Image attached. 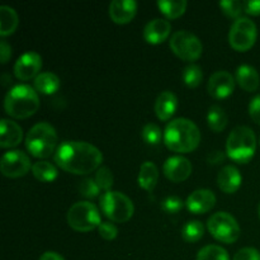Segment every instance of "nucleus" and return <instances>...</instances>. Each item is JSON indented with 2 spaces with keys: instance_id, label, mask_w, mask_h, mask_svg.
Here are the masks:
<instances>
[{
  "instance_id": "obj_1",
  "label": "nucleus",
  "mask_w": 260,
  "mask_h": 260,
  "mask_svg": "<svg viewBox=\"0 0 260 260\" xmlns=\"http://www.w3.org/2000/svg\"><path fill=\"white\" fill-rule=\"evenodd\" d=\"M55 162L65 172L75 175H85L99 169L103 154L98 147L85 141H65L58 145Z\"/></svg>"
},
{
  "instance_id": "obj_2",
  "label": "nucleus",
  "mask_w": 260,
  "mask_h": 260,
  "mask_svg": "<svg viewBox=\"0 0 260 260\" xmlns=\"http://www.w3.org/2000/svg\"><path fill=\"white\" fill-rule=\"evenodd\" d=\"M201 142L200 128L188 118H175L164 131V144L169 150L179 154L194 151Z\"/></svg>"
},
{
  "instance_id": "obj_3",
  "label": "nucleus",
  "mask_w": 260,
  "mask_h": 260,
  "mask_svg": "<svg viewBox=\"0 0 260 260\" xmlns=\"http://www.w3.org/2000/svg\"><path fill=\"white\" fill-rule=\"evenodd\" d=\"M4 108L8 116L15 119H25L33 116L40 108V98L35 88L19 84L8 91L4 99Z\"/></svg>"
},
{
  "instance_id": "obj_4",
  "label": "nucleus",
  "mask_w": 260,
  "mask_h": 260,
  "mask_svg": "<svg viewBox=\"0 0 260 260\" xmlns=\"http://www.w3.org/2000/svg\"><path fill=\"white\" fill-rule=\"evenodd\" d=\"M25 147L32 156L47 159L57 150V132L47 122L36 123L25 136Z\"/></svg>"
},
{
  "instance_id": "obj_5",
  "label": "nucleus",
  "mask_w": 260,
  "mask_h": 260,
  "mask_svg": "<svg viewBox=\"0 0 260 260\" xmlns=\"http://www.w3.org/2000/svg\"><path fill=\"white\" fill-rule=\"evenodd\" d=\"M256 151V137L251 128L238 126L230 132L226 141V154L239 164H248Z\"/></svg>"
},
{
  "instance_id": "obj_6",
  "label": "nucleus",
  "mask_w": 260,
  "mask_h": 260,
  "mask_svg": "<svg viewBox=\"0 0 260 260\" xmlns=\"http://www.w3.org/2000/svg\"><path fill=\"white\" fill-rule=\"evenodd\" d=\"M101 208L112 222H127L134 216L135 206L126 194L117 190H108L101 197Z\"/></svg>"
},
{
  "instance_id": "obj_7",
  "label": "nucleus",
  "mask_w": 260,
  "mask_h": 260,
  "mask_svg": "<svg viewBox=\"0 0 260 260\" xmlns=\"http://www.w3.org/2000/svg\"><path fill=\"white\" fill-rule=\"evenodd\" d=\"M68 223L73 230L79 233H89L98 229L101 225V212L94 203L76 202L70 207L68 212Z\"/></svg>"
},
{
  "instance_id": "obj_8",
  "label": "nucleus",
  "mask_w": 260,
  "mask_h": 260,
  "mask_svg": "<svg viewBox=\"0 0 260 260\" xmlns=\"http://www.w3.org/2000/svg\"><path fill=\"white\" fill-rule=\"evenodd\" d=\"M207 229L216 240L225 244H233L240 238V226L229 212H217L207 221Z\"/></svg>"
},
{
  "instance_id": "obj_9",
  "label": "nucleus",
  "mask_w": 260,
  "mask_h": 260,
  "mask_svg": "<svg viewBox=\"0 0 260 260\" xmlns=\"http://www.w3.org/2000/svg\"><path fill=\"white\" fill-rule=\"evenodd\" d=\"M258 29L256 24L248 17H240L233 23L229 33V42L234 50L245 52L255 45Z\"/></svg>"
},
{
  "instance_id": "obj_10",
  "label": "nucleus",
  "mask_w": 260,
  "mask_h": 260,
  "mask_svg": "<svg viewBox=\"0 0 260 260\" xmlns=\"http://www.w3.org/2000/svg\"><path fill=\"white\" fill-rule=\"evenodd\" d=\"M169 45L178 57L189 62L198 60L203 52V45L200 38L189 30L175 32L170 38Z\"/></svg>"
},
{
  "instance_id": "obj_11",
  "label": "nucleus",
  "mask_w": 260,
  "mask_h": 260,
  "mask_svg": "<svg viewBox=\"0 0 260 260\" xmlns=\"http://www.w3.org/2000/svg\"><path fill=\"white\" fill-rule=\"evenodd\" d=\"M29 169H32L30 159L25 152L20 150H10L5 152L0 161V170L7 178L24 177Z\"/></svg>"
},
{
  "instance_id": "obj_12",
  "label": "nucleus",
  "mask_w": 260,
  "mask_h": 260,
  "mask_svg": "<svg viewBox=\"0 0 260 260\" xmlns=\"http://www.w3.org/2000/svg\"><path fill=\"white\" fill-rule=\"evenodd\" d=\"M42 69V57L35 51L23 53L14 65V74L19 80L27 81L40 75Z\"/></svg>"
},
{
  "instance_id": "obj_13",
  "label": "nucleus",
  "mask_w": 260,
  "mask_h": 260,
  "mask_svg": "<svg viewBox=\"0 0 260 260\" xmlns=\"http://www.w3.org/2000/svg\"><path fill=\"white\" fill-rule=\"evenodd\" d=\"M235 83L236 80L229 71H216L208 80V94L216 99L228 98L233 94L234 89H235Z\"/></svg>"
},
{
  "instance_id": "obj_14",
  "label": "nucleus",
  "mask_w": 260,
  "mask_h": 260,
  "mask_svg": "<svg viewBox=\"0 0 260 260\" xmlns=\"http://www.w3.org/2000/svg\"><path fill=\"white\" fill-rule=\"evenodd\" d=\"M192 162L183 156H172L164 162L162 172L169 180L174 183H180L187 180L192 174Z\"/></svg>"
},
{
  "instance_id": "obj_15",
  "label": "nucleus",
  "mask_w": 260,
  "mask_h": 260,
  "mask_svg": "<svg viewBox=\"0 0 260 260\" xmlns=\"http://www.w3.org/2000/svg\"><path fill=\"white\" fill-rule=\"evenodd\" d=\"M216 205V196L210 189H197L185 201L188 211L194 215H203L212 210Z\"/></svg>"
},
{
  "instance_id": "obj_16",
  "label": "nucleus",
  "mask_w": 260,
  "mask_h": 260,
  "mask_svg": "<svg viewBox=\"0 0 260 260\" xmlns=\"http://www.w3.org/2000/svg\"><path fill=\"white\" fill-rule=\"evenodd\" d=\"M172 32V24L167 19H152L145 25L144 38L150 45H160L168 40Z\"/></svg>"
},
{
  "instance_id": "obj_17",
  "label": "nucleus",
  "mask_w": 260,
  "mask_h": 260,
  "mask_svg": "<svg viewBox=\"0 0 260 260\" xmlns=\"http://www.w3.org/2000/svg\"><path fill=\"white\" fill-rule=\"evenodd\" d=\"M137 13L135 0H114L109 4V17L117 24H127Z\"/></svg>"
},
{
  "instance_id": "obj_18",
  "label": "nucleus",
  "mask_w": 260,
  "mask_h": 260,
  "mask_svg": "<svg viewBox=\"0 0 260 260\" xmlns=\"http://www.w3.org/2000/svg\"><path fill=\"white\" fill-rule=\"evenodd\" d=\"M23 129L17 122L3 118L0 123V146L3 149H12L22 142Z\"/></svg>"
},
{
  "instance_id": "obj_19",
  "label": "nucleus",
  "mask_w": 260,
  "mask_h": 260,
  "mask_svg": "<svg viewBox=\"0 0 260 260\" xmlns=\"http://www.w3.org/2000/svg\"><path fill=\"white\" fill-rule=\"evenodd\" d=\"M241 178L240 172L234 165H226L220 170L217 175V184L220 189L226 194H234L238 192V189L241 185Z\"/></svg>"
},
{
  "instance_id": "obj_20",
  "label": "nucleus",
  "mask_w": 260,
  "mask_h": 260,
  "mask_svg": "<svg viewBox=\"0 0 260 260\" xmlns=\"http://www.w3.org/2000/svg\"><path fill=\"white\" fill-rule=\"evenodd\" d=\"M178 108V98L173 91L165 90L155 101V114L160 121H169Z\"/></svg>"
},
{
  "instance_id": "obj_21",
  "label": "nucleus",
  "mask_w": 260,
  "mask_h": 260,
  "mask_svg": "<svg viewBox=\"0 0 260 260\" xmlns=\"http://www.w3.org/2000/svg\"><path fill=\"white\" fill-rule=\"evenodd\" d=\"M235 80L241 89L246 91H255L260 85V76L255 68L250 65H241L236 70Z\"/></svg>"
},
{
  "instance_id": "obj_22",
  "label": "nucleus",
  "mask_w": 260,
  "mask_h": 260,
  "mask_svg": "<svg viewBox=\"0 0 260 260\" xmlns=\"http://www.w3.org/2000/svg\"><path fill=\"white\" fill-rule=\"evenodd\" d=\"M139 185L146 192H152L159 180V170L152 161L142 162L139 173Z\"/></svg>"
},
{
  "instance_id": "obj_23",
  "label": "nucleus",
  "mask_w": 260,
  "mask_h": 260,
  "mask_svg": "<svg viewBox=\"0 0 260 260\" xmlns=\"http://www.w3.org/2000/svg\"><path fill=\"white\" fill-rule=\"evenodd\" d=\"M61 81L58 76L53 73H41L35 79V89L37 93L51 95L60 89Z\"/></svg>"
},
{
  "instance_id": "obj_24",
  "label": "nucleus",
  "mask_w": 260,
  "mask_h": 260,
  "mask_svg": "<svg viewBox=\"0 0 260 260\" xmlns=\"http://www.w3.org/2000/svg\"><path fill=\"white\" fill-rule=\"evenodd\" d=\"M19 24V18L17 12L8 5L0 7V36L7 37L14 33Z\"/></svg>"
},
{
  "instance_id": "obj_25",
  "label": "nucleus",
  "mask_w": 260,
  "mask_h": 260,
  "mask_svg": "<svg viewBox=\"0 0 260 260\" xmlns=\"http://www.w3.org/2000/svg\"><path fill=\"white\" fill-rule=\"evenodd\" d=\"M188 3L185 0H177V2H172V0H159L157 2V7L159 10L168 18V19H177V18L182 17L187 10Z\"/></svg>"
},
{
  "instance_id": "obj_26",
  "label": "nucleus",
  "mask_w": 260,
  "mask_h": 260,
  "mask_svg": "<svg viewBox=\"0 0 260 260\" xmlns=\"http://www.w3.org/2000/svg\"><path fill=\"white\" fill-rule=\"evenodd\" d=\"M32 174L37 180L42 183H51L57 178L58 172L50 161H37L32 165Z\"/></svg>"
},
{
  "instance_id": "obj_27",
  "label": "nucleus",
  "mask_w": 260,
  "mask_h": 260,
  "mask_svg": "<svg viewBox=\"0 0 260 260\" xmlns=\"http://www.w3.org/2000/svg\"><path fill=\"white\" fill-rule=\"evenodd\" d=\"M207 123L213 132L218 134L228 126V114L220 106H212L207 113Z\"/></svg>"
},
{
  "instance_id": "obj_28",
  "label": "nucleus",
  "mask_w": 260,
  "mask_h": 260,
  "mask_svg": "<svg viewBox=\"0 0 260 260\" xmlns=\"http://www.w3.org/2000/svg\"><path fill=\"white\" fill-rule=\"evenodd\" d=\"M205 235V226L201 221H188L182 229V238L187 243H197Z\"/></svg>"
},
{
  "instance_id": "obj_29",
  "label": "nucleus",
  "mask_w": 260,
  "mask_h": 260,
  "mask_svg": "<svg viewBox=\"0 0 260 260\" xmlns=\"http://www.w3.org/2000/svg\"><path fill=\"white\" fill-rule=\"evenodd\" d=\"M197 260H230V256L222 246L207 245L198 251Z\"/></svg>"
},
{
  "instance_id": "obj_30",
  "label": "nucleus",
  "mask_w": 260,
  "mask_h": 260,
  "mask_svg": "<svg viewBox=\"0 0 260 260\" xmlns=\"http://www.w3.org/2000/svg\"><path fill=\"white\" fill-rule=\"evenodd\" d=\"M203 80V71L198 65H188L183 70V81L188 88H197Z\"/></svg>"
},
{
  "instance_id": "obj_31",
  "label": "nucleus",
  "mask_w": 260,
  "mask_h": 260,
  "mask_svg": "<svg viewBox=\"0 0 260 260\" xmlns=\"http://www.w3.org/2000/svg\"><path fill=\"white\" fill-rule=\"evenodd\" d=\"M141 136L144 141L149 145H157L164 139V134H162L161 128L155 123L145 124L144 128H142Z\"/></svg>"
},
{
  "instance_id": "obj_32",
  "label": "nucleus",
  "mask_w": 260,
  "mask_h": 260,
  "mask_svg": "<svg viewBox=\"0 0 260 260\" xmlns=\"http://www.w3.org/2000/svg\"><path fill=\"white\" fill-rule=\"evenodd\" d=\"M94 180H95L96 184L99 185L101 189L108 192V190H111L112 185H113L114 179H113V174H112V172L109 170V168L102 167L96 170Z\"/></svg>"
},
{
  "instance_id": "obj_33",
  "label": "nucleus",
  "mask_w": 260,
  "mask_h": 260,
  "mask_svg": "<svg viewBox=\"0 0 260 260\" xmlns=\"http://www.w3.org/2000/svg\"><path fill=\"white\" fill-rule=\"evenodd\" d=\"M220 8L228 17L236 18V19H239L240 14L244 12L243 3L238 0H223L220 3Z\"/></svg>"
},
{
  "instance_id": "obj_34",
  "label": "nucleus",
  "mask_w": 260,
  "mask_h": 260,
  "mask_svg": "<svg viewBox=\"0 0 260 260\" xmlns=\"http://www.w3.org/2000/svg\"><path fill=\"white\" fill-rule=\"evenodd\" d=\"M79 192L85 198H95L99 196L101 188L96 184L95 180L91 179V178H86L79 185Z\"/></svg>"
},
{
  "instance_id": "obj_35",
  "label": "nucleus",
  "mask_w": 260,
  "mask_h": 260,
  "mask_svg": "<svg viewBox=\"0 0 260 260\" xmlns=\"http://www.w3.org/2000/svg\"><path fill=\"white\" fill-rule=\"evenodd\" d=\"M184 206V202L180 200L177 196H169V197L165 198L161 202V208L164 212H167L168 215H174L178 213Z\"/></svg>"
},
{
  "instance_id": "obj_36",
  "label": "nucleus",
  "mask_w": 260,
  "mask_h": 260,
  "mask_svg": "<svg viewBox=\"0 0 260 260\" xmlns=\"http://www.w3.org/2000/svg\"><path fill=\"white\" fill-rule=\"evenodd\" d=\"M98 233L101 235V238H103L104 240L111 241L114 240L118 236V229L112 222H102L98 226Z\"/></svg>"
},
{
  "instance_id": "obj_37",
  "label": "nucleus",
  "mask_w": 260,
  "mask_h": 260,
  "mask_svg": "<svg viewBox=\"0 0 260 260\" xmlns=\"http://www.w3.org/2000/svg\"><path fill=\"white\" fill-rule=\"evenodd\" d=\"M234 260H260V251L254 248H243L235 254Z\"/></svg>"
},
{
  "instance_id": "obj_38",
  "label": "nucleus",
  "mask_w": 260,
  "mask_h": 260,
  "mask_svg": "<svg viewBox=\"0 0 260 260\" xmlns=\"http://www.w3.org/2000/svg\"><path fill=\"white\" fill-rule=\"evenodd\" d=\"M249 114L251 119L260 126V95L254 96L249 104Z\"/></svg>"
},
{
  "instance_id": "obj_39",
  "label": "nucleus",
  "mask_w": 260,
  "mask_h": 260,
  "mask_svg": "<svg viewBox=\"0 0 260 260\" xmlns=\"http://www.w3.org/2000/svg\"><path fill=\"white\" fill-rule=\"evenodd\" d=\"M244 12L249 15H260V0H251V2L243 3Z\"/></svg>"
},
{
  "instance_id": "obj_40",
  "label": "nucleus",
  "mask_w": 260,
  "mask_h": 260,
  "mask_svg": "<svg viewBox=\"0 0 260 260\" xmlns=\"http://www.w3.org/2000/svg\"><path fill=\"white\" fill-rule=\"evenodd\" d=\"M10 56H12V47H10V45L7 41L2 40V42H0V57H2L3 65L8 62Z\"/></svg>"
},
{
  "instance_id": "obj_41",
  "label": "nucleus",
  "mask_w": 260,
  "mask_h": 260,
  "mask_svg": "<svg viewBox=\"0 0 260 260\" xmlns=\"http://www.w3.org/2000/svg\"><path fill=\"white\" fill-rule=\"evenodd\" d=\"M225 160V154L222 151H212L208 154L207 162L211 165H218Z\"/></svg>"
},
{
  "instance_id": "obj_42",
  "label": "nucleus",
  "mask_w": 260,
  "mask_h": 260,
  "mask_svg": "<svg viewBox=\"0 0 260 260\" xmlns=\"http://www.w3.org/2000/svg\"><path fill=\"white\" fill-rule=\"evenodd\" d=\"M40 260H65L62 256L58 253H55V251H46L41 255Z\"/></svg>"
},
{
  "instance_id": "obj_43",
  "label": "nucleus",
  "mask_w": 260,
  "mask_h": 260,
  "mask_svg": "<svg viewBox=\"0 0 260 260\" xmlns=\"http://www.w3.org/2000/svg\"><path fill=\"white\" fill-rule=\"evenodd\" d=\"M258 213H259V218H260V205H259V208H258Z\"/></svg>"
},
{
  "instance_id": "obj_44",
  "label": "nucleus",
  "mask_w": 260,
  "mask_h": 260,
  "mask_svg": "<svg viewBox=\"0 0 260 260\" xmlns=\"http://www.w3.org/2000/svg\"><path fill=\"white\" fill-rule=\"evenodd\" d=\"M259 145H260V140H259Z\"/></svg>"
}]
</instances>
